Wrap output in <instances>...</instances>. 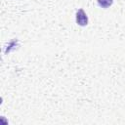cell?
Wrapping results in <instances>:
<instances>
[{
  "label": "cell",
  "instance_id": "2",
  "mask_svg": "<svg viewBox=\"0 0 125 125\" xmlns=\"http://www.w3.org/2000/svg\"><path fill=\"white\" fill-rule=\"evenodd\" d=\"M97 2H98L100 7H102V8H108L109 6L112 5L113 0H97Z\"/></svg>",
  "mask_w": 125,
  "mask_h": 125
},
{
  "label": "cell",
  "instance_id": "1",
  "mask_svg": "<svg viewBox=\"0 0 125 125\" xmlns=\"http://www.w3.org/2000/svg\"><path fill=\"white\" fill-rule=\"evenodd\" d=\"M76 23L80 26H85L88 24V17L83 9H79L76 12Z\"/></svg>",
  "mask_w": 125,
  "mask_h": 125
}]
</instances>
